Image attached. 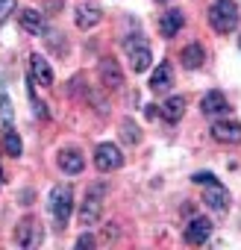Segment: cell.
<instances>
[{"label": "cell", "mask_w": 241, "mask_h": 250, "mask_svg": "<svg viewBox=\"0 0 241 250\" xmlns=\"http://www.w3.org/2000/svg\"><path fill=\"white\" fill-rule=\"evenodd\" d=\"M209 24L215 33L226 36L238 27V6L232 3V0H215L212 9H209Z\"/></svg>", "instance_id": "1"}, {"label": "cell", "mask_w": 241, "mask_h": 250, "mask_svg": "<svg viewBox=\"0 0 241 250\" xmlns=\"http://www.w3.org/2000/svg\"><path fill=\"white\" fill-rule=\"evenodd\" d=\"M103 194H106V186L103 183H94L85 194V200L80 203V224L82 227H94L103 215Z\"/></svg>", "instance_id": "2"}, {"label": "cell", "mask_w": 241, "mask_h": 250, "mask_svg": "<svg viewBox=\"0 0 241 250\" xmlns=\"http://www.w3.org/2000/svg\"><path fill=\"white\" fill-rule=\"evenodd\" d=\"M124 50H127V56H130V68H133L136 74H144V71L150 68L153 53H150V44H147L141 36H130V39H124Z\"/></svg>", "instance_id": "3"}, {"label": "cell", "mask_w": 241, "mask_h": 250, "mask_svg": "<svg viewBox=\"0 0 241 250\" xmlns=\"http://www.w3.org/2000/svg\"><path fill=\"white\" fill-rule=\"evenodd\" d=\"M50 212H53L56 227L65 229V224L71 221V212H74V191L68 186H59L50 191Z\"/></svg>", "instance_id": "4"}, {"label": "cell", "mask_w": 241, "mask_h": 250, "mask_svg": "<svg viewBox=\"0 0 241 250\" xmlns=\"http://www.w3.org/2000/svg\"><path fill=\"white\" fill-rule=\"evenodd\" d=\"M94 165H97V171H103V174L118 171L120 165H124V153H120L118 145L103 142V145H97V150H94Z\"/></svg>", "instance_id": "5"}, {"label": "cell", "mask_w": 241, "mask_h": 250, "mask_svg": "<svg viewBox=\"0 0 241 250\" xmlns=\"http://www.w3.org/2000/svg\"><path fill=\"white\" fill-rule=\"evenodd\" d=\"M15 241L24 247V250H33L41 244V227L36 218H24L18 227H15Z\"/></svg>", "instance_id": "6"}, {"label": "cell", "mask_w": 241, "mask_h": 250, "mask_svg": "<svg viewBox=\"0 0 241 250\" xmlns=\"http://www.w3.org/2000/svg\"><path fill=\"white\" fill-rule=\"evenodd\" d=\"M212 139L221 145H238L241 142V121H215L212 124Z\"/></svg>", "instance_id": "7"}, {"label": "cell", "mask_w": 241, "mask_h": 250, "mask_svg": "<svg viewBox=\"0 0 241 250\" xmlns=\"http://www.w3.org/2000/svg\"><path fill=\"white\" fill-rule=\"evenodd\" d=\"M100 83L109 88V91H118L120 85H124V71H120V65L112 59V56H106V59H100Z\"/></svg>", "instance_id": "8"}, {"label": "cell", "mask_w": 241, "mask_h": 250, "mask_svg": "<svg viewBox=\"0 0 241 250\" xmlns=\"http://www.w3.org/2000/svg\"><path fill=\"white\" fill-rule=\"evenodd\" d=\"M203 203H206L212 212L223 215V212L229 209V191H226L221 183H212V186H206V191H203Z\"/></svg>", "instance_id": "9"}, {"label": "cell", "mask_w": 241, "mask_h": 250, "mask_svg": "<svg viewBox=\"0 0 241 250\" xmlns=\"http://www.w3.org/2000/svg\"><path fill=\"white\" fill-rule=\"evenodd\" d=\"M100 21H103V9H100L97 3H80L77 12H74V24H77L80 30H91V27H97Z\"/></svg>", "instance_id": "10"}, {"label": "cell", "mask_w": 241, "mask_h": 250, "mask_svg": "<svg viewBox=\"0 0 241 250\" xmlns=\"http://www.w3.org/2000/svg\"><path fill=\"white\" fill-rule=\"evenodd\" d=\"M209 235H212V221L209 218L197 215V218L188 221V227H185V241L188 244H206Z\"/></svg>", "instance_id": "11"}, {"label": "cell", "mask_w": 241, "mask_h": 250, "mask_svg": "<svg viewBox=\"0 0 241 250\" xmlns=\"http://www.w3.org/2000/svg\"><path fill=\"white\" fill-rule=\"evenodd\" d=\"M18 24H21V30L30 33V36H41V33H44V15H41L39 9H33V6H27V9L18 12Z\"/></svg>", "instance_id": "12"}, {"label": "cell", "mask_w": 241, "mask_h": 250, "mask_svg": "<svg viewBox=\"0 0 241 250\" xmlns=\"http://www.w3.org/2000/svg\"><path fill=\"white\" fill-rule=\"evenodd\" d=\"M182 24H185L182 12H180V9H171V12H165V15L159 18V33H162L165 39H174V36L182 30Z\"/></svg>", "instance_id": "13"}, {"label": "cell", "mask_w": 241, "mask_h": 250, "mask_svg": "<svg viewBox=\"0 0 241 250\" xmlns=\"http://www.w3.org/2000/svg\"><path fill=\"white\" fill-rule=\"evenodd\" d=\"M200 112H203V115H209V118L223 115V112H226V97H223L221 91H206V94H203V100H200Z\"/></svg>", "instance_id": "14"}, {"label": "cell", "mask_w": 241, "mask_h": 250, "mask_svg": "<svg viewBox=\"0 0 241 250\" xmlns=\"http://www.w3.org/2000/svg\"><path fill=\"white\" fill-rule=\"evenodd\" d=\"M185 103H188V100H185L182 94H174V97H168V100L159 106V115L174 124V121H180V118L185 115Z\"/></svg>", "instance_id": "15"}, {"label": "cell", "mask_w": 241, "mask_h": 250, "mask_svg": "<svg viewBox=\"0 0 241 250\" xmlns=\"http://www.w3.org/2000/svg\"><path fill=\"white\" fill-rule=\"evenodd\" d=\"M30 65H33V74H36L39 85L50 88V85H53V71H50V62H47L41 53H33V56H30Z\"/></svg>", "instance_id": "16"}, {"label": "cell", "mask_w": 241, "mask_h": 250, "mask_svg": "<svg viewBox=\"0 0 241 250\" xmlns=\"http://www.w3.org/2000/svg\"><path fill=\"white\" fill-rule=\"evenodd\" d=\"M59 168H62L65 174H71V177H74V174H82L85 159H82V153H80V150H71V147H68V150H62V153H59Z\"/></svg>", "instance_id": "17"}, {"label": "cell", "mask_w": 241, "mask_h": 250, "mask_svg": "<svg viewBox=\"0 0 241 250\" xmlns=\"http://www.w3.org/2000/svg\"><path fill=\"white\" fill-rule=\"evenodd\" d=\"M168 85H174V68L168 62L156 65V71L150 74V91H165Z\"/></svg>", "instance_id": "18"}, {"label": "cell", "mask_w": 241, "mask_h": 250, "mask_svg": "<svg viewBox=\"0 0 241 250\" xmlns=\"http://www.w3.org/2000/svg\"><path fill=\"white\" fill-rule=\"evenodd\" d=\"M180 62H182V68H188V71H194V68H200L203 62H206V50L194 42V44H188V47H182V53H180Z\"/></svg>", "instance_id": "19"}, {"label": "cell", "mask_w": 241, "mask_h": 250, "mask_svg": "<svg viewBox=\"0 0 241 250\" xmlns=\"http://www.w3.org/2000/svg\"><path fill=\"white\" fill-rule=\"evenodd\" d=\"M21 150H24V147H21L18 133H15V130H6V133H3V153L15 159V156H21Z\"/></svg>", "instance_id": "20"}, {"label": "cell", "mask_w": 241, "mask_h": 250, "mask_svg": "<svg viewBox=\"0 0 241 250\" xmlns=\"http://www.w3.org/2000/svg\"><path fill=\"white\" fill-rule=\"evenodd\" d=\"M120 136H124V142H130V145H139L141 142V133H139V127L133 121H124L120 124Z\"/></svg>", "instance_id": "21"}, {"label": "cell", "mask_w": 241, "mask_h": 250, "mask_svg": "<svg viewBox=\"0 0 241 250\" xmlns=\"http://www.w3.org/2000/svg\"><path fill=\"white\" fill-rule=\"evenodd\" d=\"M15 6H18V0H0V24L15 12Z\"/></svg>", "instance_id": "22"}, {"label": "cell", "mask_w": 241, "mask_h": 250, "mask_svg": "<svg viewBox=\"0 0 241 250\" xmlns=\"http://www.w3.org/2000/svg\"><path fill=\"white\" fill-rule=\"evenodd\" d=\"M191 180H194L197 186H212V183H218V177H215V174H209V171H200V174H194Z\"/></svg>", "instance_id": "23"}, {"label": "cell", "mask_w": 241, "mask_h": 250, "mask_svg": "<svg viewBox=\"0 0 241 250\" xmlns=\"http://www.w3.org/2000/svg\"><path fill=\"white\" fill-rule=\"evenodd\" d=\"M91 247H97V238H94V235L85 232V235L77 238V250H91Z\"/></svg>", "instance_id": "24"}, {"label": "cell", "mask_w": 241, "mask_h": 250, "mask_svg": "<svg viewBox=\"0 0 241 250\" xmlns=\"http://www.w3.org/2000/svg\"><path fill=\"white\" fill-rule=\"evenodd\" d=\"M12 115H15V112H12V103H9L6 97H0V118L9 124V121H12Z\"/></svg>", "instance_id": "25"}, {"label": "cell", "mask_w": 241, "mask_h": 250, "mask_svg": "<svg viewBox=\"0 0 241 250\" xmlns=\"http://www.w3.org/2000/svg\"><path fill=\"white\" fill-rule=\"evenodd\" d=\"M62 0H44V12H50V15H56V12H62Z\"/></svg>", "instance_id": "26"}, {"label": "cell", "mask_w": 241, "mask_h": 250, "mask_svg": "<svg viewBox=\"0 0 241 250\" xmlns=\"http://www.w3.org/2000/svg\"><path fill=\"white\" fill-rule=\"evenodd\" d=\"M144 118H150V121H153V118H159V106H153V103H150V106H144Z\"/></svg>", "instance_id": "27"}, {"label": "cell", "mask_w": 241, "mask_h": 250, "mask_svg": "<svg viewBox=\"0 0 241 250\" xmlns=\"http://www.w3.org/2000/svg\"><path fill=\"white\" fill-rule=\"evenodd\" d=\"M0 183H3V168H0Z\"/></svg>", "instance_id": "28"}]
</instances>
